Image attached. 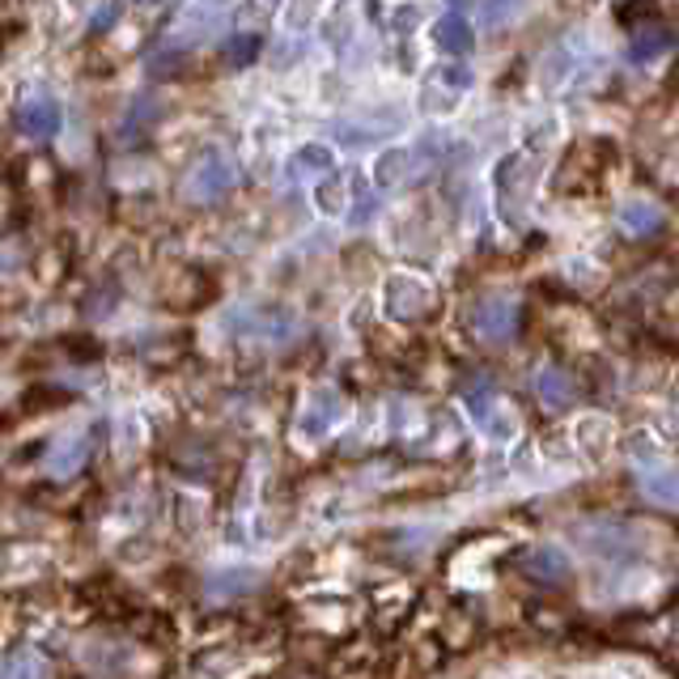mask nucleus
<instances>
[{"label":"nucleus","instance_id":"1","mask_svg":"<svg viewBox=\"0 0 679 679\" xmlns=\"http://www.w3.org/2000/svg\"><path fill=\"white\" fill-rule=\"evenodd\" d=\"M472 324H476V331H480L485 340L501 344V340L514 336L518 302L510 297V293H485V297L476 302V310H472Z\"/></svg>","mask_w":679,"mask_h":679},{"label":"nucleus","instance_id":"2","mask_svg":"<svg viewBox=\"0 0 679 679\" xmlns=\"http://www.w3.org/2000/svg\"><path fill=\"white\" fill-rule=\"evenodd\" d=\"M234 183H238V170H234V162L222 158V154H208V158L192 170V179H188V200H195V204L217 200V195H226Z\"/></svg>","mask_w":679,"mask_h":679},{"label":"nucleus","instance_id":"3","mask_svg":"<svg viewBox=\"0 0 679 679\" xmlns=\"http://www.w3.org/2000/svg\"><path fill=\"white\" fill-rule=\"evenodd\" d=\"M429 302H433V293L417 276H404L399 272V276L387 281V310L395 319H421L425 310H429Z\"/></svg>","mask_w":679,"mask_h":679},{"label":"nucleus","instance_id":"4","mask_svg":"<svg viewBox=\"0 0 679 679\" xmlns=\"http://www.w3.org/2000/svg\"><path fill=\"white\" fill-rule=\"evenodd\" d=\"M18 128L26 132L31 140H52V136L60 132V106H56V98H47V94L26 98V102L18 106Z\"/></svg>","mask_w":679,"mask_h":679},{"label":"nucleus","instance_id":"5","mask_svg":"<svg viewBox=\"0 0 679 679\" xmlns=\"http://www.w3.org/2000/svg\"><path fill=\"white\" fill-rule=\"evenodd\" d=\"M476 421H480V429H485L493 442H510L518 429L514 408H510L506 399H497L493 391H488L485 399H476Z\"/></svg>","mask_w":679,"mask_h":679},{"label":"nucleus","instance_id":"6","mask_svg":"<svg viewBox=\"0 0 679 679\" xmlns=\"http://www.w3.org/2000/svg\"><path fill=\"white\" fill-rule=\"evenodd\" d=\"M527 574L535 578V582H569V574H574V565H569V556L561 548H535L527 556Z\"/></svg>","mask_w":679,"mask_h":679},{"label":"nucleus","instance_id":"7","mask_svg":"<svg viewBox=\"0 0 679 679\" xmlns=\"http://www.w3.org/2000/svg\"><path fill=\"white\" fill-rule=\"evenodd\" d=\"M336 421H340V395H331V391H315L310 404H306V417H302V433L324 438Z\"/></svg>","mask_w":679,"mask_h":679},{"label":"nucleus","instance_id":"8","mask_svg":"<svg viewBox=\"0 0 679 679\" xmlns=\"http://www.w3.org/2000/svg\"><path fill=\"white\" fill-rule=\"evenodd\" d=\"M535 391H540V399L548 404L552 412H565V408L578 399V383H574L569 374H561V370H540Z\"/></svg>","mask_w":679,"mask_h":679},{"label":"nucleus","instance_id":"9","mask_svg":"<svg viewBox=\"0 0 679 679\" xmlns=\"http://www.w3.org/2000/svg\"><path fill=\"white\" fill-rule=\"evenodd\" d=\"M417 162H421V154H412V149H391V154H383L378 166H374V179H378L383 188H395V183H404V179L412 174V166Z\"/></svg>","mask_w":679,"mask_h":679},{"label":"nucleus","instance_id":"10","mask_svg":"<svg viewBox=\"0 0 679 679\" xmlns=\"http://www.w3.org/2000/svg\"><path fill=\"white\" fill-rule=\"evenodd\" d=\"M438 47L451 56H467L476 47V31L463 18H446V22H438Z\"/></svg>","mask_w":679,"mask_h":679},{"label":"nucleus","instance_id":"11","mask_svg":"<svg viewBox=\"0 0 679 679\" xmlns=\"http://www.w3.org/2000/svg\"><path fill=\"white\" fill-rule=\"evenodd\" d=\"M671 47V26H654V31H637L633 38V60H654V56H663Z\"/></svg>","mask_w":679,"mask_h":679},{"label":"nucleus","instance_id":"12","mask_svg":"<svg viewBox=\"0 0 679 679\" xmlns=\"http://www.w3.org/2000/svg\"><path fill=\"white\" fill-rule=\"evenodd\" d=\"M620 226L633 229V234H646V229L658 226V208L646 204V200H629V204L620 208Z\"/></svg>","mask_w":679,"mask_h":679},{"label":"nucleus","instance_id":"13","mask_svg":"<svg viewBox=\"0 0 679 679\" xmlns=\"http://www.w3.org/2000/svg\"><path fill=\"white\" fill-rule=\"evenodd\" d=\"M336 166V154L327 149V145H306V149H297V158H293V170H302V174H327Z\"/></svg>","mask_w":679,"mask_h":679},{"label":"nucleus","instance_id":"14","mask_svg":"<svg viewBox=\"0 0 679 679\" xmlns=\"http://www.w3.org/2000/svg\"><path fill=\"white\" fill-rule=\"evenodd\" d=\"M81 459H86V438H81V433H77V438H65L60 451L52 454V476H68L72 467H81Z\"/></svg>","mask_w":679,"mask_h":679},{"label":"nucleus","instance_id":"15","mask_svg":"<svg viewBox=\"0 0 679 679\" xmlns=\"http://www.w3.org/2000/svg\"><path fill=\"white\" fill-rule=\"evenodd\" d=\"M256 578H259L256 569H247V574H242V569H229V574H217V578L208 582V595H213V599H226V595H238V590H251Z\"/></svg>","mask_w":679,"mask_h":679},{"label":"nucleus","instance_id":"16","mask_svg":"<svg viewBox=\"0 0 679 679\" xmlns=\"http://www.w3.org/2000/svg\"><path fill=\"white\" fill-rule=\"evenodd\" d=\"M522 0H480V26L485 31H501L510 18L518 13Z\"/></svg>","mask_w":679,"mask_h":679},{"label":"nucleus","instance_id":"17","mask_svg":"<svg viewBox=\"0 0 679 679\" xmlns=\"http://www.w3.org/2000/svg\"><path fill=\"white\" fill-rule=\"evenodd\" d=\"M646 493H654L663 506H671V501H676V480H671V472H663L658 480H646Z\"/></svg>","mask_w":679,"mask_h":679},{"label":"nucleus","instance_id":"18","mask_svg":"<svg viewBox=\"0 0 679 679\" xmlns=\"http://www.w3.org/2000/svg\"><path fill=\"white\" fill-rule=\"evenodd\" d=\"M256 38H251V34H247V43H234V47H229V60H234V65H247V60H251V56H256Z\"/></svg>","mask_w":679,"mask_h":679},{"label":"nucleus","instance_id":"19","mask_svg":"<svg viewBox=\"0 0 679 679\" xmlns=\"http://www.w3.org/2000/svg\"><path fill=\"white\" fill-rule=\"evenodd\" d=\"M421 4H417V9H399V18H395V26H417V22H421Z\"/></svg>","mask_w":679,"mask_h":679},{"label":"nucleus","instance_id":"20","mask_svg":"<svg viewBox=\"0 0 679 679\" xmlns=\"http://www.w3.org/2000/svg\"><path fill=\"white\" fill-rule=\"evenodd\" d=\"M115 18H120V9H115V4H111V9H102V13H98V18H94V31H102V26H111Z\"/></svg>","mask_w":679,"mask_h":679},{"label":"nucleus","instance_id":"21","mask_svg":"<svg viewBox=\"0 0 679 679\" xmlns=\"http://www.w3.org/2000/svg\"><path fill=\"white\" fill-rule=\"evenodd\" d=\"M140 4H149V9H162V4H174V0H140Z\"/></svg>","mask_w":679,"mask_h":679}]
</instances>
